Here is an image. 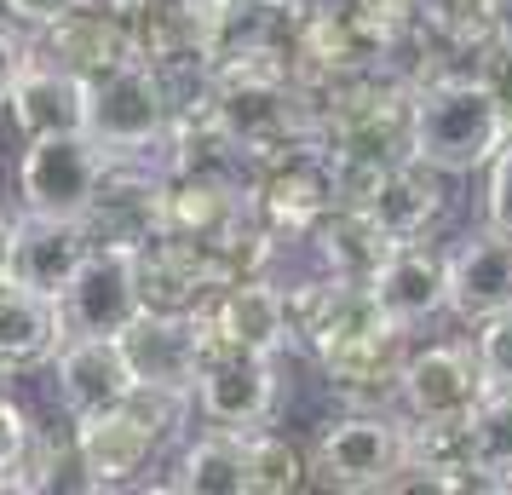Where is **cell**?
I'll list each match as a JSON object with an SVG mask.
<instances>
[{
  "label": "cell",
  "instance_id": "1",
  "mask_svg": "<svg viewBox=\"0 0 512 495\" xmlns=\"http://www.w3.org/2000/svg\"><path fill=\"white\" fill-rule=\"evenodd\" d=\"M512 133L507 110L489 98L478 75H438V81H415V104H409V156H420L438 173H478V167L501 150Z\"/></svg>",
  "mask_w": 512,
  "mask_h": 495
},
{
  "label": "cell",
  "instance_id": "2",
  "mask_svg": "<svg viewBox=\"0 0 512 495\" xmlns=\"http://www.w3.org/2000/svg\"><path fill=\"white\" fill-rule=\"evenodd\" d=\"M173 127V98H167L162 70L144 58H121L116 70L87 81V139L110 162H139L150 144L167 139Z\"/></svg>",
  "mask_w": 512,
  "mask_h": 495
},
{
  "label": "cell",
  "instance_id": "3",
  "mask_svg": "<svg viewBox=\"0 0 512 495\" xmlns=\"http://www.w3.org/2000/svg\"><path fill=\"white\" fill-rule=\"evenodd\" d=\"M173 409L179 403L133 392V398L98 403L87 415H70V444H75V461H81L87 490H121L133 472H144V461L162 444Z\"/></svg>",
  "mask_w": 512,
  "mask_h": 495
},
{
  "label": "cell",
  "instance_id": "4",
  "mask_svg": "<svg viewBox=\"0 0 512 495\" xmlns=\"http://www.w3.org/2000/svg\"><path fill=\"white\" fill-rule=\"evenodd\" d=\"M403 455H409V426L397 415H386V409H351L340 421H328L317 432V444L305 449L311 484L317 490H340V495L392 490Z\"/></svg>",
  "mask_w": 512,
  "mask_h": 495
},
{
  "label": "cell",
  "instance_id": "5",
  "mask_svg": "<svg viewBox=\"0 0 512 495\" xmlns=\"http://www.w3.org/2000/svg\"><path fill=\"white\" fill-rule=\"evenodd\" d=\"M242 277V265L213 248L202 236H173L156 231L150 242L133 248V283H139V306L150 311H196L208 294Z\"/></svg>",
  "mask_w": 512,
  "mask_h": 495
},
{
  "label": "cell",
  "instance_id": "6",
  "mask_svg": "<svg viewBox=\"0 0 512 495\" xmlns=\"http://www.w3.org/2000/svg\"><path fill=\"white\" fill-rule=\"evenodd\" d=\"M196 329V352H254V357H277L294 329H288V300L271 277H236L219 294H208L202 306L190 311Z\"/></svg>",
  "mask_w": 512,
  "mask_h": 495
},
{
  "label": "cell",
  "instance_id": "7",
  "mask_svg": "<svg viewBox=\"0 0 512 495\" xmlns=\"http://www.w3.org/2000/svg\"><path fill=\"white\" fill-rule=\"evenodd\" d=\"M104 150L87 133H41L24 139V162H18V196L24 213L35 219H81L93 202L98 179H104Z\"/></svg>",
  "mask_w": 512,
  "mask_h": 495
},
{
  "label": "cell",
  "instance_id": "8",
  "mask_svg": "<svg viewBox=\"0 0 512 495\" xmlns=\"http://www.w3.org/2000/svg\"><path fill=\"white\" fill-rule=\"evenodd\" d=\"M328 208H334V162H328V150L317 139H305L294 150L271 156L265 167H254V213L277 242L305 236Z\"/></svg>",
  "mask_w": 512,
  "mask_h": 495
},
{
  "label": "cell",
  "instance_id": "9",
  "mask_svg": "<svg viewBox=\"0 0 512 495\" xmlns=\"http://www.w3.org/2000/svg\"><path fill=\"white\" fill-rule=\"evenodd\" d=\"M478 398H484V375H478L472 340L409 346L403 375H397V403H403V415H409V421H420V426L466 421Z\"/></svg>",
  "mask_w": 512,
  "mask_h": 495
},
{
  "label": "cell",
  "instance_id": "10",
  "mask_svg": "<svg viewBox=\"0 0 512 495\" xmlns=\"http://www.w3.org/2000/svg\"><path fill=\"white\" fill-rule=\"evenodd\" d=\"M277 357H254V352H208L196 363L190 380V403L202 409V421L219 432H254L271 421L277 409Z\"/></svg>",
  "mask_w": 512,
  "mask_h": 495
},
{
  "label": "cell",
  "instance_id": "11",
  "mask_svg": "<svg viewBox=\"0 0 512 495\" xmlns=\"http://www.w3.org/2000/svg\"><path fill=\"white\" fill-rule=\"evenodd\" d=\"M116 340H121V352H127V369L139 380V392L167 398V403L190 398V380H196V363H202L190 311H150L144 306Z\"/></svg>",
  "mask_w": 512,
  "mask_h": 495
},
{
  "label": "cell",
  "instance_id": "12",
  "mask_svg": "<svg viewBox=\"0 0 512 495\" xmlns=\"http://www.w3.org/2000/svg\"><path fill=\"white\" fill-rule=\"evenodd\" d=\"M70 334H121L139 317V283H133V248L93 242L87 260L75 265V277L58 294Z\"/></svg>",
  "mask_w": 512,
  "mask_h": 495
},
{
  "label": "cell",
  "instance_id": "13",
  "mask_svg": "<svg viewBox=\"0 0 512 495\" xmlns=\"http://www.w3.org/2000/svg\"><path fill=\"white\" fill-rule=\"evenodd\" d=\"M443 179L438 167H426L420 156H397L374 173V185L363 190V202H351V208H363L380 225V231L392 236V242H415V236H432L443 213Z\"/></svg>",
  "mask_w": 512,
  "mask_h": 495
},
{
  "label": "cell",
  "instance_id": "14",
  "mask_svg": "<svg viewBox=\"0 0 512 495\" xmlns=\"http://www.w3.org/2000/svg\"><path fill=\"white\" fill-rule=\"evenodd\" d=\"M369 294L397 329H415V323H426V317H438V311L449 306V271H443V254L426 242V236L392 242L386 260L374 265Z\"/></svg>",
  "mask_w": 512,
  "mask_h": 495
},
{
  "label": "cell",
  "instance_id": "15",
  "mask_svg": "<svg viewBox=\"0 0 512 495\" xmlns=\"http://www.w3.org/2000/svg\"><path fill=\"white\" fill-rule=\"evenodd\" d=\"M443 271H449V306L443 311H455V323L478 329L495 311H512V236L484 225L455 254H443Z\"/></svg>",
  "mask_w": 512,
  "mask_h": 495
},
{
  "label": "cell",
  "instance_id": "16",
  "mask_svg": "<svg viewBox=\"0 0 512 495\" xmlns=\"http://www.w3.org/2000/svg\"><path fill=\"white\" fill-rule=\"evenodd\" d=\"M52 386H58V403L70 415H87L98 403H116L139 392L116 334H64L58 357H52Z\"/></svg>",
  "mask_w": 512,
  "mask_h": 495
},
{
  "label": "cell",
  "instance_id": "17",
  "mask_svg": "<svg viewBox=\"0 0 512 495\" xmlns=\"http://www.w3.org/2000/svg\"><path fill=\"white\" fill-rule=\"evenodd\" d=\"M12 127L24 139H41V133H87V81L64 64H52L41 52H29V64L18 70L12 93L0 104Z\"/></svg>",
  "mask_w": 512,
  "mask_h": 495
},
{
  "label": "cell",
  "instance_id": "18",
  "mask_svg": "<svg viewBox=\"0 0 512 495\" xmlns=\"http://www.w3.org/2000/svg\"><path fill=\"white\" fill-rule=\"evenodd\" d=\"M403 357H409V329H380V334H363L340 352L317 357L323 363L328 386L351 403V409H386L397 403V375H403Z\"/></svg>",
  "mask_w": 512,
  "mask_h": 495
},
{
  "label": "cell",
  "instance_id": "19",
  "mask_svg": "<svg viewBox=\"0 0 512 495\" xmlns=\"http://www.w3.org/2000/svg\"><path fill=\"white\" fill-rule=\"evenodd\" d=\"M41 58L52 64H64L75 70L81 81H93V75L116 70L121 58H133V35H127V18H116L110 6H75L70 18H58V24L41 29Z\"/></svg>",
  "mask_w": 512,
  "mask_h": 495
},
{
  "label": "cell",
  "instance_id": "20",
  "mask_svg": "<svg viewBox=\"0 0 512 495\" xmlns=\"http://www.w3.org/2000/svg\"><path fill=\"white\" fill-rule=\"evenodd\" d=\"M70 334L58 294L18 283V277H0V369H24L41 363L47 352H58V340Z\"/></svg>",
  "mask_w": 512,
  "mask_h": 495
},
{
  "label": "cell",
  "instance_id": "21",
  "mask_svg": "<svg viewBox=\"0 0 512 495\" xmlns=\"http://www.w3.org/2000/svg\"><path fill=\"white\" fill-rule=\"evenodd\" d=\"M93 236L81 231V219H18V242H12V277L41 294H64V283L75 277V265L87 260Z\"/></svg>",
  "mask_w": 512,
  "mask_h": 495
},
{
  "label": "cell",
  "instance_id": "22",
  "mask_svg": "<svg viewBox=\"0 0 512 495\" xmlns=\"http://www.w3.org/2000/svg\"><path fill=\"white\" fill-rule=\"evenodd\" d=\"M466 461L484 478V490H507L512 484V392H484L461 421Z\"/></svg>",
  "mask_w": 512,
  "mask_h": 495
},
{
  "label": "cell",
  "instance_id": "23",
  "mask_svg": "<svg viewBox=\"0 0 512 495\" xmlns=\"http://www.w3.org/2000/svg\"><path fill=\"white\" fill-rule=\"evenodd\" d=\"M242 438V495H300L311 490V461L282 432H236Z\"/></svg>",
  "mask_w": 512,
  "mask_h": 495
},
{
  "label": "cell",
  "instance_id": "24",
  "mask_svg": "<svg viewBox=\"0 0 512 495\" xmlns=\"http://www.w3.org/2000/svg\"><path fill=\"white\" fill-rule=\"evenodd\" d=\"M167 490H190V495H242V438L213 426L208 438H196L179 461V478Z\"/></svg>",
  "mask_w": 512,
  "mask_h": 495
},
{
  "label": "cell",
  "instance_id": "25",
  "mask_svg": "<svg viewBox=\"0 0 512 495\" xmlns=\"http://www.w3.org/2000/svg\"><path fill=\"white\" fill-rule=\"evenodd\" d=\"M472 357H478L484 392H512V311H495L472 329Z\"/></svg>",
  "mask_w": 512,
  "mask_h": 495
},
{
  "label": "cell",
  "instance_id": "26",
  "mask_svg": "<svg viewBox=\"0 0 512 495\" xmlns=\"http://www.w3.org/2000/svg\"><path fill=\"white\" fill-rule=\"evenodd\" d=\"M489 185H484V225L512 236V133L501 139V150L489 156Z\"/></svg>",
  "mask_w": 512,
  "mask_h": 495
},
{
  "label": "cell",
  "instance_id": "27",
  "mask_svg": "<svg viewBox=\"0 0 512 495\" xmlns=\"http://www.w3.org/2000/svg\"><path fill=\"white\" fill-rule=\"evenodd\" d=\"M29 432H35V426H29L24 403L0 398V490H12V472H18V461H24Z\"/></svg>",
  "mask_w": 512,
  "mask_h": 495
},
{
  "label": "cell",
  "instance_id": "28",
  "mask_svg": "<svg viewBox=\"0 0 512 495\" xmlns=\"http://www.w3.org/2000/svg\"><path fill=\"white\" fill-rule=\"evenodd\" d=\"M478 81L489 87V98L507 110L512 121V47L507 41H484V58H478Z\"/></svg>",
  "mask_w": 512,
  "mask_h": 495
},
{
  "label": "cell",
  "instance_id": "29",
  "mask_svg": "<svg viewBox=\"0 0 512 495\" xmlns=\"http://www.w3.org/2000/svg\"><path fill=\"white\" fill-rule=\"evenodd\" d=\"M75 6H87V0H0V18H12L18 29H47L70 18Z\"/></svg>",
  "mask_w": 512,
  "mask_h": 495
},
{
  "label": "cell",
  "instance_id": "30",
  "mask_svg": "<svg viewBox=\"0 0 512 495\" xmlns=\"http://www.w3.org/2000/svg\"><path fill=\"white\" fill-rule=\"evenodd\" d=\"M426 24L443 29H484V0H409Z\"/></svg>",
  "mask_w": 512,
  "mask_h": 495
},
{
  "label": "cell",
  "instance_id": "31",
  "mask_svg": "<svg viewBox=\"0 0 512 495\" xmlns=\"http://www.w3.org/2000/svg\"><path fill=\"white\" fill-rule=\"evenodd\" d=\"M24 64H29V41L18 35L12 18H0V104H6V93H12V81H18Z\"/></svg>",
  "mask_w": 512,
  "mask_h": 495
},
{
  "label": "cell",
  "instance_id": "32",
  "mask_svg": "<svg viewBox=\"0 0 512 495\" xmlns=\"http://www.w3.org/2000/svg\"><path fill=\"white\" fill-rule=\"evenodd\" d=\"M484 29H489V41H507L512 47V0H484Z\"/></svg>",
  "mask_w": 512,
  "mask_h": 495
},
{
  "label": "cell",
  "instance_id": "33",
  "mask_svg": "<svg viewBox=\"0 0 512 495\" xmlns=\"http://www.w3.org/2000/svg\"><path fill=\"white\" fill-rule=\"evenodd\" d=\"M12 242H18V219L0 213V277H12Z\"/></svg>",
  "mask_w": 512,
  "mask_h": 495
},
{
  "label": "cell",
  "instance_id": "34",
  "mask_svg": "<svg viewBox=\"0 0 512 495\" xmlns=\"http://www.w3.org/2000/svg\"><path fill=\"white\" fill-rule=\"evenodd\" d=\"M98 6H110L116 18H139V12H150V6H162V0H98Z\"/></svg>",
  "mask_w": 512,
  "mask_h": 495
},
{
  "label": "cell",
  "instance_id": "35",
  "mask_svg": "<svg viewBox=\"0 0 512 495\" xmlns=\"http://www.w3.org/2000/svg\"><path fill=\"white\" fill-rule=\"evenodd\" d=\"M248 6H265V12H300L311 0H248Z\"/></svg>",
  "mask_w": 512,
  "mask_h": 495
},
{
  "label": "cell",
  "instance_id": "36",
  "mask_svg": "<svg viewBox=\"0 0 512 495\" xmlns=\"http://www.w3.org/2000/svg\"><path fill=\"white\" fill-rule=\"evenodd\" d=\"M507 490H512V484H507Z\"/></svg>",
  "mask_w": 512,
  "mask_h": 495
}]
</instances>
